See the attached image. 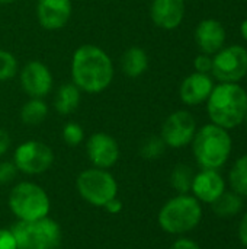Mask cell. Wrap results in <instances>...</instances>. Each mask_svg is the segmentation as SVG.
<instances>
[{"label":"cell","mask_w":247,"mask_h":249,"mask_svg":"<svg viewBox=\"0 0 247 249\" xmlns=\"http://www.w3.org/2000/svg\"><path fill=\"white\" fill-rule=\"evenodd\" d=\"M115 74L114 61L109 54L95 45H80L71 57V80L86 93H100L106 90Z\"/></svg>","instance_id":"6da1fadb"},{"label":"cell","mask_w":247,"mask_h":249,"mask_svg":"<svg viewBox=\"0 0 247 249\" xmlns=\"http://www.w3.org/2000/svg\"><path fill=\"white\" fill-rule=\"evenodd\" d=\"M207 111L213 124L226 130L236 128L246 117L247 92L237 83H220L207 99Z\"/></svg>","instance_id":"7a4b0ae2"},{"label":"cell","mask_w":247,"mask_h":249,"mask_svg":"<svg viewBox=\"0 0 247 249\" xmlns=\"http://www.w3.org/2000/svg\"><path fill=\"white\" fill-rule=\"evenodd\" d=\"M233 147L229 131L215 124H205L197 130L192 140V150L202 169L221 168L230 158Z\"/></svg>","instance_id":"3957f363"},{"label":"cell","mask_w":247,"mask_h":249,"mask_svg":"<svg viewBox=\"0 0 247 249\" xmlns=\"http://www.w3.org/2000/svg\"><path fill=\"white\" fill-rule=\"evenodd\" d=\"M202 217L199 201L194 196L179 194L170 198L159 213L160 228L170 235H182L194 231Z\"/></svg>","instance_id":"277c9868"},{"label":"cell","mask_w":247,"mask_h":249,"mask_svg":"<svg viewBox=\"0 0 247 249\" xmlns=\"http://www.w3.org/2000/svg\"><path fill=\"white\" fill-rule=\"evenodd\" d=\"M10 212L22 222L47 217L51 209L49 197L42 187L33 182L16 184L9 196Z\"/></svg>","instance_id":"5b68a950"},{"label":"cell","mask_w":247,"mask_h":249,"mask_svg":"<svg viewBox=\"0 0 247 249\" xmlns=\"http://www.w3.org/2000/svg\"><path fill=\"white\" fill-rule=\"evenodd\" d=\"M10 231L17 249H54L61 244V228L48 216L31 222L17 220Z\"/></svg>","instance_id":"8992f818"},{"label":"cell","mask_w":247,"mask_h":249,"mask_svg":"<svg viewBox=\"0 0 247 249\" xmlns=\"http://www.w3.org/2000/svg\"><path fill=\"white\" fill-rule=\"evenodd\" d=\"M76 188L80 197L95 207H105L118 194V184L108 169L90 168L76 179Z\"/></svg>","instance_id":"52a82bcc"},{"label":"cell","mask_w":247,"mask_h":249,"mask_svg":"<svg viewBox=\"0 0 247 249\" xmlns=\"http://www.w3.org/2000/svg\"><path fill=\"white\" fill-rule=\"evenodd\" d=\"M13 163L22 174L41 175L52 166L54 153L48 144L39 140H28L16 147Z\"/></svg>","instance_id":"ba28073f"},{"label":"cell","mask_w":247,"mask_h":249,"mask_svg":"<svg viewBox=\"0 0 247 249\" xmlns=\"http://www.w3.org/2000/svg\"><path fill=\"white\" fill-rule=\"evenodd\" d=\"M213 76L220 83H237L247 74V50L242 45L223 47L213 57Z\"/></svg>","instance_id":"9c48e42d"},{"label":"cell","mask_w":247,"mask_h":249,"mask_svg":"<svg viewBox=\"0 0 247 249\" xmlns=\"http://www.w3.org/2000/svg\"><path fill=\"white\" fill-rule=\"evenodd\" d=\"M197 133V121L189 111L179 109L172 112L163 123L160 137L165 144L173 149H181L192 143Z\"/></svg>","instance_id":"30bf717a"},{"label":"cell","mask_w":247,"mask_h":249,"mask_svg":"<svg viewBox=\"0 0 247 249\" xmlns=\"http://www.w3.org/2000/svg\"><path fill=\"white\" fill-rule=\"evenodd\" d=\"M19 82L29 98H45L54 85V77L47 64L38 60L28 61L19 71Z\"/></svg>","instance_id":"8fae6325"},{"label":"cell","mask_w":247,"mask_h":249,"mask_svg":"<svg viewBox=\"0 0 247 249\" xmlns=\"http://www.w3.org/2000/svg\"><path fill=\"white\" fill-rule=\"evenodd\" d=\"M86 152L90 163L99 169L112 168L119 159V144L108 133L99 131L89 137L86 143Z\"/></svg>","instance_id":"7c38bea8"},{"label":"cell","mask_w":247,"mask_h":249,"mask_svg":"<svg viewBox=\"0 0 247 249\" xmlns=\"http://www.w3.org/2000/svg\"><path fill=\"white\" fill-rule=\"evenodd\" d=\"M73 15L71 0H38L36 19L47 31L64 28Z\"/></svg>","instance_id":"4fadbf2b"},{"label":"cell","mask_w":247,"mask_h":249,"mask_svg":"<svg viewBox=\"0 0 247 249\" xmlns=\"http://www.w3.org/2000/svg\"><path fill=\"white\" fill-rule=\"evenodd\" d=\"M150 16L156 26L166 31L176 29L185 18V1L153 0L150 6Z\"/></svg>","instance_id":"5bb4252c"},{"label":"cell","mask_w":247,"mask_h":249,"mask_svg":"<svg viewBox=\"0 0 247 249\" xmlns=\"http://www.w3.org/2000/svg\"><path fill=\"white\" fill-rule=\"evenodd\" d=\"M191 191L198 201L213 204L226 191V182L217 171L202 169L194 177Z\"/></svg>","instance_id":"9a60e30c"},{"label":"cell","mask_w":247,"mask_h":249,"mask_svg":"<svg viewBox=\"0 0 247 249\" xmlns=\"http://www.w3.org/2000/svg\"><path fill=\"white\" fill-rule=\"evenodd\" d=\"M195 41L204 54L218 53L226 42V29L217 19H204L195 29Z\"/></svg>","instance_id":"2e32d148"},{"label":"cell","mask_w":247,"mask_h":249,"mask_svg":"<svg viewBox=\"0 0 247 249\" xmlns=\"http://www.w3.org/2000/svg\"><path fill=\"white\" fill-rule=\"evenodd\" d=\"M213 88L214 83L208 74L195 71L183 79L179 89V95L183 104L195 107L202 102H207L210 93L213 92Z\"/></svg>","instance_id":"e0dca14e"},{"label":"cell","mask_w":247,"mask_h":249,"mask_svg":"<svg viewBox=\"0 0 247 249\" xmlns=\"http://www.w3.org/2000/svg\"><path fill=\"white\" fill-rule=\"evenodd\" d=\"M148 69V55L141 47H130L121 57V70L127 77L137 79L143 76Z\"/></svg>","instance_id":"ac0fdd59"},{"label":"cell","mask_w":247,"mask_h":249,"mask_svg":"<svg viewBox=\"0 0 247 249\" xmlns=\"http://www.w3.org/2000/svg\"><path fill=\"white\" fill-rule=\"evenodd\" d=\"M82 101V90L73 83H64L57 89L55 98H54V108L61 115H70L73 114Z\"/></svg>","instance_id":"d6986e66"},{"label":"cell","mask_w":247,"mask_h":249,"mask_svg":"<svg viewBox=\"0 0 247 249\" xmlns=\"http://www.w3.org/2000/svg\"><path fill=\"white\" fill-rule=\"evenodd\" d=\"M48 115V105L42 98H31L20 108V120L26 125H38Z\"/></svg>","instance_id":"ffe728a7"},{"label":"cell","mask_w":247,"mask_h":249,"mask_svg":"<svg viewBox=\"0 0 247 249\" xmlns=\"http://www.w3.org/2000/svg\"><path fill=\"white\" fill-rule=\"evenodd\" d=\"M213 210L218 217H234L243 209V200L236 193H223L213 204Z\"/></svg>","instance_id":"44dd1931"},{"label":"cell","mask_w":247,"mask_h":249,"mask_svg":"<svg viewBox=\"0 0 247 249\" xmlns=\"http://www.w3.org/2000/svg\"><path fill=\"white\" fill-rule=\"evenodd\" d=\"M230 187L240 197H247V155L239 158L230 171Z\"/></svg>","instance_id":"7402d4cb"},{"label":"cell","mask_w":247,"mask_h":249,"mask_svg":"<svg viewBox=\"0 0 247 249\" xmlns=\"http://www.w3.org/2000/svg\"><path fill=\"white\" fill-rule=\"evenodd\" d=\"M194 177L195 175H194L192 169L188 165L181 163V165L175 166L170 174V185L179 194H188L191 191Z\"/></svg>","instance_id":"603a6c76"},{"label":"cell","mask_w":247,"mask_h":249,"mask_svg":"<svg viewBox=\"0 0 247 249\" xmlns=\"http://www.w3.org/2000/svg\"><path fill=\"white\" fill-rule=\"evenodd\" d=\"M166 150V144L160 136H148L140 144V155L147 160L159 159Z\"/></svg>","instance_id":"cb8c5ba5"},{"label":"cell","mask_w":247,"mask_h":249,"mask_svg":"<svg viewBox=\"0 0 247 249\" xmlns=\"http://www.w3.org/2000/svg\"><path fill=\"white\" fill-rule=\"evenodd\" d=\"M17 70L19 66L16 57L10 51L0 48V82L10 80L12 77L16 76Z\"/></svg>","instance_id":"d4e9b609"},{"label":"cell","mask_w":247,"mask_h":249,"mask_svg":"<svg viewBox=\"0 0 247 249\" xmlns=\"http://www.w3.org/2000/svg\"><path fill=\"white\" fill-rule=\"evenodd\" d=\"M63 140L66 144L76 147L84 140V130L79 123L70 121L63 127Z\"/></svg>","instance_id":"484cf974"},{"label":"cell","mask_w":247,"mask_h":249,"mask_svg":"<svg viewBox=\"0 0 247 249\" xmlns=\"http://www.w3.org/2000/svg\"><path fill=\"white\" fill-rule=\"evenodd\" d=\"M17 168L15 166L13 162H9V160H3L0 162V185H7L10 184L16 175H17Z\"/></svg>","instance_id":"4316f807"},{"label":"cell","mask_w":247,"mask_h":249,"mask_svg":"<svg viewBox=\"0 0 247 249\" xmlns=\"http://www.w3.org/2000/svg\"><path fill=\"white\" fill-rule=\"evenodd\" d=\"M194 67H195V71L198 73H211V69H213V57H210L208 54H198L194 60Z\"/></svg>","instance_id":"83f0119b"},{"label":"cell","mask_w":247,"mask_h":249,"mask_svg":"<svg viewBox=\"0 0 247 249\" xmlns=\"http://www.w3.org/2000/svg\"><path fill=\"white\" fill-rule=\"evenodd\" d=\"M0 249H17L16 239L10 229H0Z\"/></svg>","instance_id":"f1b7e54d"},{"label":"cell","mask_w":247,"mask_h":249,"mask_svg":"<svg viewBox=\"0 0 247 249\" xmlns=\"http://www.w3.org/2000/svg\"><path fill=\"white\" fill-rule=\"evenodd\" d=\"M169 249H201V247L197 242L191 241V239L182 238V239H178L176 242H173Z\"/></svg>","instance_id":"f546056e"},{"label":"cell","mask_w":247,"mask_h":249,"mask_svg":"<svg viewBox=\"0 0 247 249\" xmlns=\"http://www.w3.org/2000/svg\"><path fill=\"white\" fill-rule=\"evenodd\" d=\"M103 209H105L108 213H111V214H116V213H119V212L122 210V203H121V200H118V198L115 197V198H112L109 203H106Z\"/></svg>","instance_id":"4dcf8cb0"},{"label":"cell","mask_w":247,"mask_h":249,"mask_svg":"<svg viewBox=\"0 0 247 249\" xmlns=\"http://www.w3.org/2000/svg\"><path fill=\"white\" fill-rule=\"evenodd\" d=\"M9 146H10V137H9L7 131L0 128V158L9 150Z\"/></svg>","instance_id":"1f68e13d"},{"label":"cell","mask_w":247,"mask_h":249,"mask_svg":"<svg viewBox=\"0 0 247 249\" xmlns=\"http://www.w3.org/2000/svg\"><path fill=\"white\" fill-rule=\"evenodd\" d=\"M239 238L242 241V244L247 248V213L243 216L240 226H239Z\"/></svg>","instance_id":"d6a6232c"},{"label":"cell","mask_w":247,"mask_h":249,"mask_svg":"<svg viewBox=\"0 0 247 249\" xmlns=\"http://www.w3.org/2000/svg\"><path fill=\"white\" fill-rule=\"evenodd\" d=\"M240 32H242L243 38L247 41V19H245V20L242 22V25H240Z\"/></svg>","instance_id":"836d02e7"},{"label":"cell","mask_w":247,"mask_h":249,"mask_svg":"<svg viewBox=\"0 0 247 249\" xmlns=\"http://www.w3.org/2000/svg\"><path fill=\"white\" fill-rule=\"evenodd\" d=\"M16 0H0V4H10V3H15Z\"/></svg>","instance_id":"e575fe53"},{"label":"cell","mask_w":247,"mask_h":249,"mask_svg":"<svg viewBox=\"0 0 247 249\" xmlns=\"http://www.w3.org/2000/svg\"><path fill=\"white\" fill-rule=\"evenodd\" d=\"M245 121H246V127H247V112H246V117H245Z\"/></svg>","instance_id":"d590c367"},{"label":"cell","mask_w":247,"mask_h":249,"mask_svg":"<svg viewBox=\"0 0 247 249\" xmlns=\"http://www.w3.org/2000/svg\"><path fill=\"white\" fill-rule=\"evenodd\" d=\"M54 249H63V248H60V247H58V248H54Z\"/></svg>","instance_id":"8d00e7d4"}]
</instances>
